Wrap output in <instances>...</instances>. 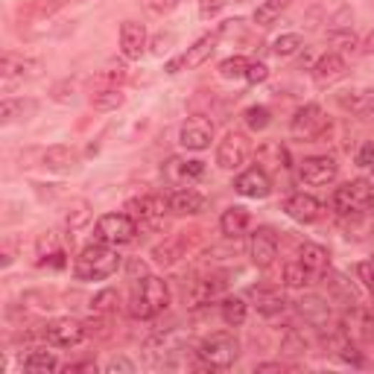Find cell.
<instances>
[{"label":"cell","mask_w":374,"mask_h":374,"mask_svg":"<svg viewBox=\"0 0 374 374\" xmlns=\"http://www.w3.org/2000/svg\"><path fill=\"white\" fill-rule=\"evenodd\" d=\"M74 269L79 280H106L120 269V255L108 243H91L82 248Z\"/></svg>","instance_id":"1"},{"label":"cell","mask_w":374,"mask_h":374,"mask_svg":"<svg viewBox=\"0 0 374 374\" xmlns=\"http://www.w3.org/2000/svg\"><path fill=\"white\" fill-rule=\"evenodd\" d=\"M170 304V287L164 278H155V275H143L141 287L135 290L132 301H129V313L135 319H152L164 313Z\"/></svg>","instance_id":"2"},{"label":"cell","mask_w":374,"mask_h":374,"mask_svg":"<svg viewBox=\"0 0 374 374\" xmlns=\"http://www.w3.org/2000/svg\"><path fill=\"white\" fill-rule=\"evenodd\" d=\"M330 205L342 216H365L374 205V184L368 178H354L333 191Z\"/></svg>","instance_id":"3"},{"label":"cell","mask_w":374,"mask_h":374,"mask_svg":"<svg viewBox=\"0 0 374 374\" xmlns=\"http://www.w3.org/2000/svg\"><path fill=\"white\" fill-rule=\"evenodd\" d=\"M199 360L205 368H216V371H226L237 363L240 357V342L231 333H211L202 345H199Z\"/></svg>","instance_id":"4"},{"label":"cell","mask_w":374,"mask_h":374,"mask_svg":"<svg viewBox=\"0 0 374 374\" xmlns=\"http://www.w3.org/2000/svg\"><path fill=\"white\" fill-rule=\"evenodd\" d=\"M100 243H108V246H126L135 240L138 234V220L129 213H106L97 220V228H94Z\"/></svg>","instance_id":"5"},{"label":"cell","mask_w":374,"mask_h":374,"mask_svg":"<svg viewBox=\"0 0 374 374\" xmlns=\"http://www.w3.org/2000/svg\"><path fill=\"white\" fill-rule=\"evenodd\" d=\"M216 44H220V33L199 39L193 47H187L181 56H176V59H170V61H167V74H170V76H176V74H181V71H193V68L205 65V61L213 56Z\"/></svg>","instance_id":"6"},{"label":"cell","mask_w":374,"mask_h":374,"mask_svg":"<svg viewBox=\"0 0 374 374\" xmlns=\"http://www.w3.org/2000/svg\"><path fill=\"white\" fill-rule=\"evenodd\" d=\"M298 176L310 187H325V184L336 181L339 164H336V158H330V155H310V158H304L298 164Z\"/></svg>","instance_id":"7"},{"label":"cell","mask_w":374,"mask_h":374,"mask_svg":"<svg viewBox=\"0 0 374 374\" xmlns=\"http://www.w3.org/2000/svg\"><path fill=\"white\" fill-rule=\"evenodd\" d=\"M41 336L50 342V345H56V348H74V345H79V342L88 336V330L76 319H53V322L44 325Z\"/></svg>","instance_id":"8"},{"label":"cell","mask_w":374,"mask_h":374,"mask_svg":"<svg viewBox=\"0 0 374 374\" xmlns=\"http://www.w3.org/2000/svg\"><path fill=\"white\" fill-rule=\"evenodd\" d=\"M248 152H252V143H248V138L243 132H228L220 146H216V164H220L223 170H237L246 164Z\"/></svg>","instance_id":"9"},{"label":"cell","mask_w":374,"mask_h":374,"mask_svg":"<svg viewBox=\"0 0 374 374\" xmlns=\"http://www.w3.org/2000/svg\"><path fill=\"white\" fill-rule=\"evenodd\" d=\"M325 126H328L325 111H322V106H316V103H307V106H301V108L295 111L293 123H290L293 135H295V138H304V141H313V138H319V135L325 132Z\"/></svg>","instance_id":"10"},{"label":"cell","mask_w":374,"mask_h":374,"mask_svg":"<svg viewBox=\"0 0 374 374\" xmlns=\"http://www.w3.org/2000/svg\"><path fill=\"white\" fill-rule=\"evenodd\" d=\"M41 71V61L39 59H26V56H12L6 53L4 61H0V76H4V85L12 88L15 82H24V79H33L39 76Z\"/></svg>","instance_id":"11"},{"label":"cell","mask_w":374,"mask_h":374,"mask_svg":"<svg viewBox=\"0 0 374 374\" xmlns=\"http://www.w3.org/2000/svg\"><path fill=\"white\" fill-rule=\"evenodd\" d=\"M248 258L258 269H269L278 258V237L272 228H258L248 240Z\"/></svg>","instance_id":"12"},{"label":"cell","mask_w":374,"mask_h":374,"mask_svg":"<svg viewBox=\"0 0 374 374\" xmlns=\"http://www.w3.org/2000/svg\"><path fill=\"white\" fill-rule=\"evenodd\" d=\"M234 191L246 199H266L272 193V181L263 167H248L234 178Z\"/></svg>","instance_id":"13"},{"label":"cell","mask_w":374,"mask_h":374,"mask_svg":"<svg viewBox=\"0 0 374 374\" xmlns=\"http://www.w3.org/2000/svg\"><path fill=\"white\" fill-rule=\"evenodd\" d=\"M167 208H170V199H164V196H138V199H129V205H126L129 216H135L143 226H158Z\"/></svg>","instance_id":"14"},{"label":"cell","mask_w":374,"mask_h":374,"mask_svg":"<svg viewBox=\"0 0 374 374\" xmlns=\"http://www.w3.org/2000/svg\"><path fill=\"white\" fill-rule=\"evenodd\" d=\"M211 138H213V126H211V120H205V117H191L181 126V132H178V143L184 149H193V152L208 149Z\"/></svg>","instance_id":"15"},{"label":"cell","mask_w":374,"mask_h":374,"mask_svg":"<svg viewBox=\"0 0 374 374\" xmlns=\"http://www.w3.org/2000/svg\"><path fill=\"white\" fill-rule=\"evenodd\" d=\"M143 50H146V29H143V24L126 21L120 26V53L126 56L129 61H135V59L143 56Z\"/></svg>","instance_id":"16"},{"label":"cell","mask_w":374,"mask_h":374,"mask_svg":"<svg viewBox=\"0 0 374 374\" xmlns=\"http://www.w3.org/2000/svg\"><path fill=\"white\" fill-rule=\"evenodd\" d=\"M284 211L293 216L295 223H316L322 216V202L310 193H293L287 202H284Z\"/></svg>","instance_id":"17"},{"label":"cell","mask_w":374,"mask_h":374,"mask_svg":"<svg viewBox=\"0 0 374 374\" xmlns=\"http://www.w3.org/2000/svg\"><path fill=\"white\" fill-rule=\"evenodd\" d=\"M342 330H345V336H354V339H374V313L360 307V304H354L345 313Z\"/></svg>","instance_id":"18"},{"label":"cell","mask_w":374,"mask_h":374,"mask_svg":"<svg viewBox=\"0 0 374 374\" xmlns=\"http://www.w3.org/2000/svg\"><path fill=\"white\" fill-rule=\"evenodd\" d=\"M298 316L313 328H325L330 322V304L322 295H304L298 298Z\"/></svg>","instance_id":"19"},{"label":"cell","mask_w":374,"mask_h":374,"mask_svg":"<svg viewBox=\"0 0 374 374\" xmlns=\"http://www.w3.org/2000/svg\"><path fill=\"white\" fill-rule=\"evenodd\" d=\"M345 71H348V65L339 53H325L313 65V79L319 85H333V82H339L342 76H345Z\"/></svg>","instance_id":"20"},{"label":"cell","mask_w":374,"mask_h":374,"mask_svg":"<svg viewBox=\"0 0 374 374\" xmlns=\"http://www.w3.org/2000/svg\"><path fill=\"white\" fill-rule=\"evenodd\" d=\"M248 298L255 301L258 313H263V316H278V313H284V307H287V298L275 287H252L248 290Z\"/></svg>","instance_id":"21"},{"label":"cell","mask_w":374,"mask_h":374,"mask_svg":"<svg viewBox=\"0 0 374 374\" xmlns=\"http://www.w3.org/2000/svg\"><path fill=\"white\" fill-rule=\"evenodd\" d=\"M298 261L313 278H319V275H325L330 269V255H328V248L319 246V243H304L298 248Z\"/></svg>","instance_id":"22"},{"label":"cell","mask_w":374,"mask_h":374,"mask_svg":"<svg viewBox=\"0 0 374 374\" xmlns=\"http://www.w3.org/2000/svg\"><path fill=\"white\" fill-rule=\"evenodd\" d=\"M248 226H252V216H248V211L240 208V205H231V208L223 211V216H220V231H223L228 240H237L240 234H246Z\"/></svg>","instance_id":"23"},{"label":"cell","mask_w":374,"mask_h":374,"mask_svg":"<svg viewBox=\"0 0 374 374\" xmlns=\"http://www.w3.org/2000/svg\"><path fill=\"white\" fill-rule=\"evenodd\" d=\"M205 208V196L199 191H193V187H187V191H176L170 196V211L178 213V216H193Z\"/></svg>","instance_id":"24"},{"label":"cell","mask_w":374,"mask_h":374,"mask_svg":"<svg viewBox=\"0 0 374 374\" xmlns=\"http://www.w3.org/2000/svg\"><path fill=\"white\" fill-rule=\"evenodd\" d=\"M339 106L342 108H348V111H354V114H360V111H368L371 106H374V91H368V88H354V91H342L339 94Z\"/></svg>","instance_id":"25"},{"label":"cell","mask_w":374,"mask_h":374,"mask_svg":"<svg viewBox=\"0 0 374 374\" xmlns=\"http://www.w3.org/2000/svg\"><path fill=\"white\" fill-rule=\"evenodd\" d=\"M74 164H76V152L68 146H50L44 152V167L53 173H71Z\"/></svg>","instance_id":"26"},{"label":"cell","mask_w":374,"mask_h":374,"mask_svg":"<svg viewBox=\"0 0 374 374\" xmlns=\"http://www.w3.org/2000/svg\"><path fill=\"white\" fill-rule=\"evenodd\" d=\"M328 287H330V293H333L342 304H348V307L360 304V295H357L354 284H351V280H348L345 275H339V272H328Z\"/></svg>","instance_id":"27"},{"label":"cell","mask_w":374,"mask_h":374,"mask_svg":"<svg viewBox=\"0 0 374 374\" xmlns=\"http://www.w3.org/2000/svg\"><path fill=\"white\" fill-rule=\"evenodd\" d=\"M36 111V103L33 100H4L0 103V123H15V120H24L26 114H33Z\"/></svg>","instance_id":"28"},{"label":"cell","mask_w":374,"mask_h":374,"mask_svg":"<svg viewBox=\"0 0 374 374\" xmlns=\"http://www.w3.org/2000/svg\"><path fill=\"white\" fill-rule=\"evenodd\" d=\"M223 284H226V280H220V278H205V280H196L193 290H191V304H193V307L208 304L211 298L220 295Z\"/></svg>","instance_id":"29"},{"label":"cell","mask_w":374,"mask_h":374,"mask_svg":"<svg viewBox=\"0 0 374 374\" xmlns=\"http://www.w3.org/2000/svg\"><path fill=\"white\" fill-rule=\"evenodd\" d=\"M59 368V360L50 351H29V357L24 360V371L26 374H50Z\"/></svg>","instance_id":"30"},{"label":"cell","mask_w":374,"mask_h":374,"mask_svg":"<svg viewBox=\"0 0 374 374\" xmlns=\"http://www.w3.org/2000/svg\"><path fill=\"white\" fill-rule=\"evenodd\" d=\"M123 91L120 88H100V91H94V97H91V106L97 108V111H114L123 106Z\"/></svg>","instance_id":"31"},{"label":"cell","mask_w":374,"mask_h":374,"mask_svg":"<svg viewBox=\"0 0 374 374\" xmlns=\"http://www.w3.org/2000/svg\"><path fill=\"white\" fill-rule=\"evenodd\" d=\"M220 310H223V322L228 328H240L246 322V316H248V304L243 298H226L220 304Z\"/></svg>","instance_id":"32"},{"label":"cell","mask_w":374,"mask_h":374,"mask_svg":"<svg viewBox=\"0 0 374 374\" xmlns=\"http://www.w3.org/2000/svg\"><path fill=\"white\" fill-rule=\"evenodd\" d=\"M152 258H155V263H158V266H173L181 258V240H167L161 246H155Z\"/></svg>","instance_id":"33"},{"label":"cell","mask_w":374,"mask_h":374,"mask_svg":"<svg viewBox=\"0 0 374 374\" xmlns=\"http://www.w3.org/2000/svg\"><path fill=\"white\" fill-rule=\"evenodd\" d=\"M243 120H246V126L252 129V132H263L272 123V111L266 106H252V108H246Z\"/></svg>","instance_id":"34"},{"label":"cell","mask_w":374,"mask_h":374,"mask_svg":"<svg viewBox=\"0 0 374 374\" xmlns=\"http://www.w3.org/2000/svg\"><path fill=\"white\" fill-rule=\"evenodd\" d=\"M246 71H248V59H243V56H228L220 61L223 79H246Z\"/></svg>","instance_id":"35"},{"label":"cell","mask_w":374,"mask_h":374,"mask_svg":"<svg viewBox=\"0 0 374 374\" xmlns=\"http://www.w3.org/2000/svg\"><path fill=\"white\" fill-rule=\"evenodd\" d=\"M301 47H304V41H301L298 33H284V36H278L272 41V53L275 56H295Z\"/></svg>","instance_id":"36"},{"label":"cell","mask_w":374,"mask_h":374,"mask_svg":"<svg viewBox=\"0 0 374 374\" xmlns=\"http://www.w3.org/2000/svg\"><path fill=\"white\" fill-rule=\"evenodd\" d=\"M280 351H284L287 357H301V354L307 351V339H304V333H298L295 328H290V330L284 333V339H280Z\"/></svg>","instance_id":"37"},{"label":"cell","mask_w":374,"mask_h":374,"mask_svg":"<svg viewBox=\"0 0 374 374\" xmlns=\"http://www.w3.org/2000/svg\"><path fill=\"white\" fill-rule=\"evenodd\" d=\"M310 278H313V275H310L304 266H301V261H293V263H287L284 266V284L287 287H304V284H310Z\"/></svg>","instance_id":"38"},{"label":"cell","mask_w":374,"mask_h":374,"mask_svg":"<svg viewBox=\"0 0 374 374\" xmlns=\"http://www.w3.org/2000/svg\"><path fill=\"white\" fill-rule=\"evenodd\" d=\"M117 301H120V295H117V290H103V293H97L91 298V307H94V313H111V310L117 307Z\"/></svg>","instance_id":"39"},{"label":"cell","mask_w":374,"mask_h":374,"mask_svg":"<svg viewBox=\"0 0 374 374\" xmlns=\"http://www.w3.org/2000/svg\"><path fill=\"white\" fill-rule=\"evenodd\" d=\"M88 220H91V208H88V202H74V211L68 213V228L71 231H79L82 226H88Z\"/></svg>","instance_id":"40"},{"label":"cell","mask_w":374,"mask_h":374,"mask_svg":"<svg viewBox=\"0 0 374 374\" xmlns=\"http://www.w3.org/2000/svg\"><path fill=\"white\" fill-rule=\"evenodd\" d=\"M328 44L339 50H357V36L351 29H333V33H328Z\"/></svg>","instance_id":"41"},{"label":"cell","mask_w":374,"mask_h":374,"mask_svg":"<svg viewBox=\"0 0 374 374\" xmlns=\"http://www.w3.org/2000/svg\"><path fill=\"white\" fill-rule=\"evenodd\" d=\"M336 354H339V360H342V363H351V365H363V363H365V360H363V354L351 345L348 339H339V342H336Z\"/></svg>","instance_id":"42"},{"label":"cell","mask_w":374,"mask_h":374,"mask_svg":"<svg viewBox=\"0 0 374 374\" xmlns=\"http://www.w3.org/2000/svg\"><path fill=\"white\" fill-rule=\"evenodd\" d=\"M36 252H39V263H44L53 252H59V240H56V234H41L39 243H36Z\"/></svg>","instance_id":"43"},{"label":"cell","mask_w":374,"mask_h":374,"mask_svg":"<svg viewBox=\"0 0 374 374\" xmlns=\"http://www.w3.org/2000/svg\"><path fill=\"white\" fill-rule=\"evenodd\" d=\"M106 374H135V363L129 357H111L106 363Z\"/></svg>","instance_id":"44"},{"label":"cell","mask_w":374,"mask_h":374,"mask_svg":"<svg viewBox=\"0 0 374 374\" xmlns=\"http://www.w3.org/2000/svg\"><path fill=\"white\" fill-rule=\"evenodd\" d=\"M266 79H269V68L263 65V61H248V71H246V82L258 85V82H266Z\"/></svg>","instance_id":"45"},{"label":"cell","mask_w":374,"mask_h":374,"mask_svg":"<svg viewBox=\"0 0 374 374\" xmlns=\"http://www.w3.org/2000/svg\"><path fill=\"white\" fill-rule=\"evenodd\" d=\"M278 15H280V12H275V9L266 6V4H261V6L255 9V24H258V26H272V24L278 21Z\"/></svg>","instance_id":"46"},{"label":"cell","mask_w":374,"mask_h":374,"mask_svg":"<svg viewBox=\"0 0 374 374\" xmlns=\"http://www.w3.org/2000/svg\"><path fill=\"white\" fill-rule=\"evenodd\" d=\"M228 0H202V6H199V15L208 21V18H216L223 9H226Z\"/></svg>","instance_id":"47"},{"label":"cell","mask_w":374,"mask_h":374,"mask_svg":"<svg viewBox=\"0 0 374 374\" xmlns=\"http://www.w3.org/2000/svg\"><path fill=\"white\" fill-rule=\"evenodd\" d=\"M357 164L360 167H374V141H365L357 149Z\"/></svg>","instance_id":"48"},{"label":"cell","mask_w":374,"mask_h":374,"mask_svg":"<svg viewBox=\"0 0 374 374\" xmlns=\"http://www.w3.org/2000/svg\"><path fill=\"white\" fill-rule=\"evenodd\" d=\"M146 4V9H152V12H158V15H167V12H173L181 0H143Z\"/></svg>","instance_id":"49"},{"label":"cell","mask_w":374,"mask_h":374,"mask_svg":"<svg viewBox=\"0 0 374 374\" xmlns=\"http://www.w3.org/2000/svg\"><path fill=\"white\" fill-rule=\"evenodd\" d=\"M357 278L363 280L368 290H374V263H360L357 266Z\"/></svg>","instance_id":"50"},{"label":"cell","mask_w":374,"mask_h":374,"mask_svg":"<svg viewBox=\"0 0 374 374\" xmlns=\"http://www.w3.org/2000/svg\"><path fill=\"white\" fill-rule=\"evenodd\" d=\"M68 4V0H41V12H56V9H61V6H65Z\"/></svg>","instance_id":"51"},{"label":"cell","mask_w":374,"mask_h":374,"mask_svg":"<svg viewBox=\"0 0 374 374\" xmlns=\"http://www.w3.org/2000/svg\"><path fill=\"white\" fill-rule=\"evenodd\" d=\"M255 371H258V374H269V371H284V365H280V363H261V365H255Z\"/></svg>","instance_id":"52"},{"label":"cell","mask_w":374,"mask_h":374,"mask_svg":"<svg viewBox=\"0 0 374 374\" xmlns=\"http://www.w3.org/2000/svg\"><path fill=\"white\" fill-rule=\"evenodd\" d=\"M263 4H266V6H272L275 12H284L287 6H293V0H263Z\"/></svg>","instance_id":"53"},{"label":"cell","mask_w":374,"mask_h":374,"mask_svg":"<svg viewBox=\"0 0 374 374\" xmlns=\"http://www.w3.org/2000/svg\"><path fill=\"white\" fill-rule=\"evenodd\" d=\"M68 371H91V374H97V363H76V365H68Z\"/></svg>","instance_id":"54"},{"label":"cell","mask_w":374,"mask_h":374,"mask_svg":"<svg viewBox=\"0 0 374 374\" xmlns=\"http://www.w3.org/2000/svg\"><path fill=\"white\" fill-rule=\"evenodd\" d=\"M129 272H132V275H146V266L135 258V261H129Z\"/></svg>","instance_id":"55"}]
</instances>
